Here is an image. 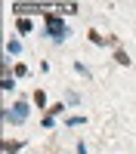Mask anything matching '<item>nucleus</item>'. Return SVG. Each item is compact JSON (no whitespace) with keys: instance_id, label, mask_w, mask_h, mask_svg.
Instances as JSON below:
<instances>
[{"instance_id":"nucleus-2","label":"nucleus","mask_w":136,"mask_h":154,"mask_svg":"<svg viewBox=\"0 0 136 154\" xmlns=\"http://www.w3.org/2000/svg\"><path fill=\"white\" fill-rule=\"evenodd\" d=\"M12 9H16V12H43V6H34V3H16ZM43 16H46V12H43Z\"/></svg>"},{"instance_id":"nucleus-3","label":"nucleus","mask_w":136,"mask_h":154,"mask_svg":"<svg viewBox=\"0 0 136 154\" xmlns=\"http://www.w3.org/2000/svg\"><path fill=\"white\" fill-rule=\"evenodd\" d=\"M34 102H37V105H40V108L46 105V96H43V89H37V93H34Z\"/></svg>"},{"instance_id":"nucleus-1","label":"nucleus","mask_w":136,"mask_h":154,"mask_svg":"<svg viewBox=\"0 0 136 154\" xmlns=\"http://www.w3.org/2000/svg\"><path fill=\"white\" fill-rule=\"evenodd\" d=\"M46 25H49V34H53V37H62V34H65V28H62V22L56 19V16H49V12H46Z\"/></svg>"}]
</instances>
